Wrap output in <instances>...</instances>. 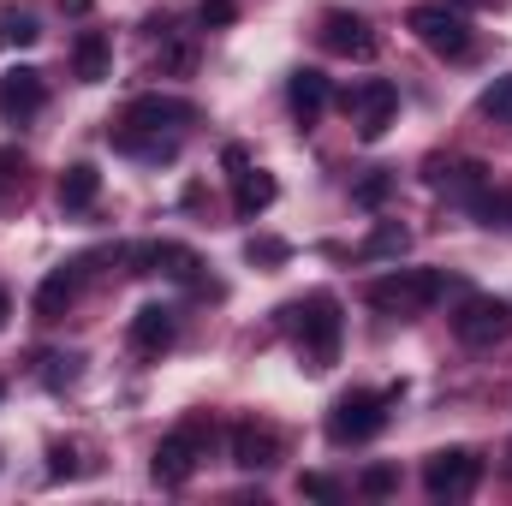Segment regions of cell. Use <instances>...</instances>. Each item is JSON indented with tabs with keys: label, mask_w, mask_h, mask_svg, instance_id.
I'll return each mask as SVG.
<instances>
[{
	"label": "cell",
	"mask_w": 512,
	"mask_h": 506,
	"mask_svg": "<svg viewBox=\"0 0 512 506\" xmlns=\"http://www.w3.org/2000/svg\"><path fill=\"white\" fill-rule=\"evenodd\" d=\"M274 197H280L274 173H262V167H245V173H239V191H233V203H239V215H245V221H256V215H262Z\"/></svg>",
	"instance_id": "cell-20"
},
{
	"label": "cell",
	"mask_w": 512,
	"mask_h": 506,
	"mask_svg": "<svg viewBox=\"0 0 512 506\" xmlns=\"http://www.w3.org/2000/svg\"><path fill=\"white\" fill-rule=\"evenodd\" d=\"M221 161H227V173H233V179H239V173H245V167H251V155H245V149H239V143H227V149H221Z\"/></svg>",
	"instance_id": "cell-32"
},
{
	"label": "cell",
	"mask_w": 512,
	"mask_h": 506,
	"mask_svg": "<svg viewBox=\"0 0 512 506\" xmlns=\"http://www.w3.org/2000/svg\"><path fill=\"white\" fill-rule=\"evenodd\" d=\"M286 328H292V346H298V358L310 364V370H334V358H340V298L334 292H310L304 304H292L286 310Z\"/></svg>",
	"instance_id": "cell-1"
},
{
	"label": "cell",
	"mask_w": 512,
	"mask_h": 506,
	"mask_svg": "<svg viewBox=\"0 0 512 506\" xmlns=\"http://www.w3.org/2000/svg\"><path fill=\"white\" fill-rule=\"evenodd\" d=\"M387 191H393V173H387V167H376L370 179H358V185H352V203H358V209H382Z\"/></svg>",
	"instance_id": "cell-24"
},
{
	"label": "cell",
	"mask_w": 512,
	"mask_h": 506,
	"mask_svg": "<svg viewBox=\"0 0 512 506\" xmlns=\"http://www.w3.org/2000/svg\"><path fill=\"white\" fill-rule=\"evenodd\" d=\"M411 36L429 48V54H441V60H465L471 54V24L459 18V12H447V6H411Z\"/></svg>",
	"instance_id": "cell-6"
},
{
	"label": "cell",
	"mask_w": 512,
	"mask_h": 506,
	"mask_svg": "<svg viewBox=\"0 0 512 506\" xmlns=\"http://www.w3.org/2000/svg\"><path fill=\"white\" fill-rule=\"evenodd\" d=\"M286 102H292L298 126H316V120H322V108L334 102V90H328V78H322L316 66H298V72L286 78Z\"/></svg>",
	"instance_id": "cell-14"
},
{
	"label": "cell",
	"mask_w": 512,
	"mask_h": 506,
	"mask_svg": "<svg viewBox=\"0 0 512 506\" xmlns=\"http://www.w3.org/2000/svg\"><path fill=\"white\" fill-rule=\"evenodd\" d=\"M42 36V24L30 18V12H18V6H0V48H30Z\"/></svg>",
	"instance_id": "cell-23"
},
{
	"label": "cell",
	"mask_w": 512,
	"mask_h": 506,
	"mask_svg": "<svg viewBox=\"0 0 512 506\" xmlns=\"http://www.w3.org/2000/svg\"><path fill=\"white\" fill-rule=\"evenodd\" d=\"M6 316H12V298H6V292H0V328H6Z\"/></svg>",
	"instance_id": "cell-34"
},
{
	"label": "cell",
	"mask_w": 512,
	"mask_h": 506,
	"mask_svg": "<svg viewBox=\"0 0 512 506\" xmlns=\"http://www.w3.org/2000/svg\"><path fill=\"white\" fill-rule=\"evenodd\" d=\"M60 6H66L72 18H84V12H90V0H60Z\"/></svg>",
	"instance_id": "cell-33"
},
{
	"label": "cell",
	"mask_w": 512,
	"mask_h": 506,
	"mask_svg": "<svg viewBox=\"0 0 512 506\" xmlns=\"http://www.w3.org/2000/svg\"><path fill=\"white\" fill-rule=\"evenodd\" d=\"M512 310L501 298H489V292H471L465 304H459V316H453V334L465 340V346H495L501 334H507Z\"/></svg>",
	"instance_id": "cell-9"
},
{
	"label": "cell",
	"mask_w": 512,
	"mask_h": 506,
	"mask_svg": "<svg viewBox=\"0 0 512 506\" xmlns=\"http://www.w3.org/2000/svg\"><path fill=\"white\" fill-rule=\"evenodd\" d=\"M173 334H179V322H173L167 304H143L131 316V352H143V358H161L173 346Z\"/></svg>",
	"instance_id": "cell-15"
},
{
	"label": "cell",
	"mask_w": 512,
	"mask_h": 506,
	"mask_svg": "<svg viewBox=\"0 0 512 506\" xmlns=\"http://www.w3.org/2000/svg\"><path fill=\"white\" fill-rule=\"evenodd\" d=\"M48 459H54V465H48L54 477H78V453H72V447H54Z\"/></svg>",
	"instance_id": "cell-31"
},
{
	"label": "cell",
	"mask_w": 512,
	"mask_h": 506,
	"mask_svg": "<svg viewBox=\"0 0 512 506\" xmlns=\"http://www.w3.org/2000/svg\"><path fill=\"white\" fill-rule=\"evenodd\" d=\"M72 72H78V84H102V78L114 72V42H108L102 30H84V36L72 42Z\"/></svg>",
	"instance_id": "cell-17"
},
{
	"label": "cell",
	"mask_w": 512,
	"mask_h": 506,
	"mask_svg": "<svg viewBox=\"0 0 512 506\" xmlns=\"http://www.w3.org/2000/svg\"><path fill=\"white\" fill-rule=\"evenodd\" d=\"M18 185H24V155H18V149H0V203H6Z\"/></svg>",
	"instance_id": "cell-28"
},
{
	"label": "cell",
	"mask_w": 512,
	"mask_h": 506,
	"mask_svg": "<svg viewBox=\"0 0 512 506\" xmlns=\"http://www.w3.org/2000/svg\"><path fill=\"white\" fill-rule=\"evenodd\" d=\"M209 441H215V423H203V417H191L185 429L161 435V447H155V459H149V477H155L161 489L191 483V477H197V459H203V447H209Z\"/></svg>",
	"instance_id": "cell-4"
},
{
	"label": "cell",
	"mask_w": 512,
	"mask_h": 506,
	"mask_svg": "<svg viewBox=\"0 0 512 506\" xmlns=\"http://www.w3.org/2000/svg\"><path fill=\"white\" fill-rule=\"evenodd\" d=\"M96 191H102V173H96L90 161H72V167L60 173V209H66V215L90 209V203H96Z\"/></svg>",
	"instance_id": "cell-18"
},
{
	"label": "cell",
	"mask_w": 512,
	"mask_h": 506,
	"mask_svg": "<svg viewBox=\"0 0 512 506\" xmlns=\"http://www.w3.org/2000/svg\"><path fill=\"white\" fill-rule=\"evenodd\" d=\"M131 262H143L137 274H161V280H179V286H203V262L191 245H143L131 251Z\"/></svg>",
	"instance_id": "cell-11"
},
{
	"label": "cell",
	"mask_w": 512,
	"mask_h": 506,
	"mask_svg": "<svg viewBox=\"0 0 512 506\" xmlns=\"http://www.w3.org/2000/svg\"><path fill=\"white\" fill-rule=\"evenodd\" d=\"M340 108L352 114V126H358L364 143H376V137H387L393 114H399V90H393L387 78H370V84H352V90L340 96Z\"/></svg>",
	"instance_id": "cell-7"
},
{
	"label": "cell",
	"mask_w": 512,
	"mask_h": 506,
	"mask_svg": "<svg viewBox=\"0 0 512 506\" xmlns=\"http://www.w3.org/2000/svg\"><path fill=\"white\" fill-rule=\"evenodd\" d=\"M298 495H310V501H340V483L322 477V471H310V477H298Z\"/></svg>",
	"instance_id": "cell-29"
},
{
	"label": "cell",
	"mask_w": 512,
	"mask_h": 506,
	"mask_svg": "<svg viewBox=\"0 0 512 506\" xmlns=\"http://www.w3.org/2000/svg\"><path fill=\"white\" fill-rule=\"evenodd\" d=\"M78 286H84V262H60V268L36 286V316H42V322H60V316L78 304Z\"/></svg>",
	"instance_id": "cell-13"
},
{
	"label": "cell",
	"mask_w": 512,
	"mask_h": 506,
	"mask_svg": "<svg viewBox=\"0 0 512 506\" xmlns=\"http://www.w3.org/2000/svg\"><path fill=\"white\" fill-rule=\"evenodd\" d=\"M358 489H364L370 501H387V495L399 489V471H393V465H370V471L358 477Z\"/></svg>",
	"instance_id": "cell-26"
},
{
	"label": "cell",
	"mask_w": 512,
	"mask_h": 506,
	"mask_svg": "<svg viewBox=\"0 0 512 506\" xmlns=\"http://www.w3.org/2000/svg\"><path fill=\"white\" fill-rule=\"evenodd\" d=\"M399 393H405V381H399V387H387V393H370V387H352V393H340V399H334V411H328V435H334L340 447H358V441L382 435L387 405H393Z\"/></svg>",
	"instance_id": "cell-3"
},
{
	"label": "cell",
	"mask_w": 512,
	"mask_h": 506,
	"mask_svg": "<svg viewBox=\"0 0 512 506\" xmlns=\"http://www.w3.org/2000/svg\"><path fill=\"white\" fill-rule=\"evenodd\" d=\"M447 286H453V274H441V268H393L382 280H370L364 298L382 316H423V310H435L447 298Z\"/></svg>",
	"instance_id": "cell-2"
},
{
	"label": "cell",
	"mask_w": 512,
	"mask_h": 506,
	"mask_svg": "<svg viewBox=\"0 0 512 506\" xmlns=\"http://www.w3.org/2000/svg\"><path fill=\"white\" fill-rule=\"evenodd\" d=\"M42 108V72L36 66H12L0 78V126H24Z\"/></svg>",
	"instance_id": "cell-12"
},
{
	"label": "cell",
	"mask_w": 512,
	"mask_h": 506,
	"mask_svg": "<svg viewBox=\"0 0 512 506\" xmlns=\"http://www.w3.org/2000/svg\"><path fill=\"white\" fill-rule=\"evenodd\" d=\"M161 42V78H191L197 72V36H185V30H167V36H155Z\"/></svg>",
	"instance_id": "cell-21"
},
{
	"label": "cell",
	"mask_w": 512,
	"mask_h": 506,
	"mask_svg": "<svg viewBox=\"0 0 512 506\" xmlns=\"http://www.w3.org/2000/svg\"><path fill=\"white\" fill-rule=\"evenodd\" d=\"M322 48L328 54H340V60H376V30H370V18L364 12H346V6H334V12H322Z\"/></svg>",
	"instance_id": "cell-8"
},
{
	"label": "cell",
	"mask_w": 512,
	"mask_h": 506,
	"mask_svg": "<svg viewBox=\"0 0 512 506\" xmlns=\"http://www.w3.org/2000/svg\"><path fill=\"white\" fill-rule=\"evenodd\" d=\"M507 215H512V197H507Z\"/></svg>",
	"instance_id": "cell-36"
},
{
	"label": "cell",
	"mask_w": 512,
	"mask_h": 506,
	"mask_svg": "<svg viewBox=\"0 0 512 506\" xmlns=\"http://www.w3.org/2000/svg\"><path fill=\"white\" fill-rule=\"evenodd\" d=\"M483 114H489L495 126H512V78H495V84L483 90Z\"/></svg>",
	"instance_id": "cell-25"
},
{
	"label": "cell",
	"mask_w": 512,
	"mask_h": 506,
	"mask_svg": "<svg viewBox=\"0 0 512 506\" xmlns=\"http://www.w3.org/2000/svg\"><path fill=\"white\" fill-rule=\"evenodd\" d=\"M405 251H411V233H405L399 221H382V227H376V233H370V239L358 245V256H364V262H382V256H405Z\"/></svg>",
	"instance_id": "cell-22"
},
{
	"label": "cell",
	"mask_w": 512,
	"mask_h": 506,
	"mask_svg": "<svg viewBox=\"0 0 512 506\" xmlns=\"http://www.w3.org/2000/svg\"><path fill=\"white\" fill-rule=\"evenodd\" d=\"M245 256H251V262H286V245H280V239H251Z\"/></svg>",
	"instance_id": "cell-30"
},
{
	"label": "cell",
	"mask_w": 512,
	"mask_h": 506,
	"mask_svg": "<svg viewBox=\"0 0 512 506\" xmlns=\"http://www.w3.org/2000/svg\"><path fill=\"white\" fill-rule=\"evenodd\" d=\"M233 18H239L233 0H203V6H197V24H203V30H227Z\"/></svg>",
	"instance_id": "cell-27"
},
{
	"label": "cell",
	"mask_w": 512,
	"mask_h": 506,
	"mask_svg": "<svg viewBox=\"0 0 512 506\" xmlns=\"http://www.w3.org/2000/svg\"><path fill=\"white\" fill-rule=\"evenodd\" d=\"M120 126H126V131H161V137H179V131L191 126V102H173V96H137V102H126Z\"/></svg>",
	"instance_id": "cell-10"
},
{
	"label": "cell",
	"mask_w": 512,
	"mask_h": 506,
	"mask_svg": "<svg viewBox=\"0 0 512 506\" xmlns=\"http://www.w3.org/2000/svg\"><path fill=\"white\" fill-rule=\"evenodd\" d=\"M280 459V435L262 423H233V465L239 471H268Z\"/></svg>",
	"instance_id": "cell-16"
},
{
	"label": "cell",
	"mask_w": 512,
	"mask_h": 506,
	"mask_svg": "<svg viewBox=\"0 0 512 506\" xmlns=\"http://www.w3.org/2000/svg\"><path fill=\"white\" fill-rule=\"evenodd\" d=\"M477 483H483V459L471 447H441V453L423 459V489L435 501H465Z\"/></svg>",
	"instance_id": "cell-5"
},
{
	"label": "cell",
	"mask_w": 512,
	"mask_h": 506,
	"mask_svg": "<svg viewBox=\"0 0 512 506\" xmlns=\"http://www.w3.org/2000/svg\"><path fill=\"white\" fill-rule=\"evenodd\" d=\"M108 143H114V149H126V155H143V161H173V155H179V137H161V131L114 126V131H108Z\"/></svg>",
	"instance_id": "cell-19"
},
{
	"label": "cell",
	"mask_w": 512,
	"mask_h": 506,
	"mask_svg": "<svg viewBox=\"0 0 512 506\" xmlns=\"http://www.w3.org/2000/svg\"><path fill=\"white\" fill-rule=\"evenodd\" d=\"M459 6H501V0H459Z\"/></svg>",
	"instance_id": "cell-35"
},
{
	"label": "cell",
	"mask_w": 512,
	"mask_h": 506,
	"mask_svg": "<svg viewBox=\"0 0 512 506\" xmlns=\"http://www.w3.org/2000/svg\"><path fill=\"white\" fill-rule=\"evenodd\" d=\"M0 393H6V387H0Z\"/></svg>",
	"instance_id": "cell-37"
}]
</instances>
